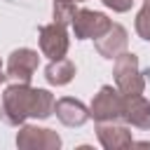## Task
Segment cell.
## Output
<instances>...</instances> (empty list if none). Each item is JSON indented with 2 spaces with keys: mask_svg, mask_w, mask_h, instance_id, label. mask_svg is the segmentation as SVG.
I'll return each instance as SVG.
<instances>
[{
  "mask_svg": "<svg viewBox=\"0 0 150 150\" xmlns=\"http://www.w3.org/2000/svg\"><path fill=\"white\" fill-rule=\"evenodd\" d=\"M54 94L49 89H35L23 82H14L2 91L0 120L9 127H21L28 117L47 120L54 112Z\"/></svg>",
  "mask_w": 150,
  "mask_h": 150,
  "instance_id": "cell-1",
  "label": "cell"
},
{
  "mask_svg": "<svg viewBox=\"0 0 150 150\" xmlns=\"http://www.w3.org/2000/svg\"><path fill=\"white\" fill-rule=\"evenodd\" d=\"M112 77L122 94H143L145 91V75L138 68V56L127 49L115 56Z\"/></svg>",
  "mask_w": 150,
  "mask_h": 150,
  "instance_id": "cell-2",
  "label": "cell"
},
{
  "mask_svg": "<svg viewBox=\"0 0 150 150\" xmlns=\"http://www.w3.org/2000/svg\"><path fill=\"white\" fill-rule=\"evenodd\" d=\"M122 115H124V94L112 84H103L98 94L91 98L89 117H94V122H122Z\"/></svg>",
  "mask_w": 150,
  "mask_h": 150,
  "instance_id": "cell-3",
  "label": "cell"
},
{
  "mask_svg": "<svg viewBox=\"0 0 150 150\" xmlns=\"http://www.w3.org/2000/svg\"><path fill=\"white\" fill-rule=\"evenodd\" d=\"M38 42H40V52L42 56H47L49 61L54 59H63L68 54V47H70V38H68V30L63 23H45L38 28Z\"/></svg>",
  "mask_w": 150,
  "mask_h": 150,
  "instance_id": "cell-4",
  "label": "cell"
},
{
  "mask_svg": "<svg viewBox=\"0 0 150 150\" xmlns=\"http://www.w3.org/2000/svg\"><path fill=\"white\" fill-rule=\"evenodd\" d=\"M61 143V136L47 127L21 124V129L16 131V148L21 150H59Z\"/></svg>",
  "mask_w": 150,
  "mask_h": 150,
  "instance_id": "cell-5",
  "label": "cell"
},
{
  "mask_svg": "<svg viewBox=\"0 0 150 150\" xmlns=\"http://www.w3.org/2000/svg\"><path fill=\"white\" fill-rule=\"evenodd\" d=\"M110 23L112 21L103 12H96V9H75L73 21H70L77 40H96L110 28Z\"/></svg>",
  "mask_w": 150,
  "mask_h": 150,
  "instance_id": "cell-6",
  "label": "cell"
},
{
  "mask_svg": "<svg viewBox=\"0 0 150 150\" xmlns=\"http://www.w3.org/2000/svg\"><path fill=\"white\" fill-rule=\"evenodd\" d=\"M38 63H40V56L35 49L30 47H19L9 54L7 59V80H14V82H23V84H30L35 70H38Z\"/></svg>",
  "mask_w": 150,
  "mask_h": 150,
  "instance_id": "cell-7",
  "label": "cell"
},
{
  "mask_svg": "<svg viewBox=\"0 0 150 150\" xmlns=\"http://www.w3.org/2000/svg\"><path fill=\"white\" fill-rule=\"evenodd\" d=\"M96 138L105 150H124L134 143V136L124 122H96Z\"/></svg>",
  "mask_w": 150,
  "mask_h": 150,
  "instance_id": "cell-8",
  "label": "cell"
},
{
  "mask_svg": "<svg viewBox=\"0 0 150 150\" xmlns=\"http://www.w3.org/2000/svg\"><path fill=\"white\" fill-rule=\"evenodd\" d=\"M122 122L136 129H150V98L143 94H124Z\"/></svg>",
  "mask_w": 150,
  "mask_h": 150,
  "instance_id": "cell-9",
  "label": "cell"
},
{
  "mask_svg": "<svg viewBox=\"0 0 150 150\" xmlns=\"http://www.w3.org/2000/svg\"><path fill=\"white\" fill-rule=\"evenodd\" d=\"M127 42H129V33L122 23H110V28L94 40V47L96 52L103 56V59H115L120 52L127 49Z\"/></svg>",
  "mask_w": 150,
  "mask_h": 150,
  "instance_id": "cell-10",
  "label": "cell"
},
{
  "mask_svg": "<svg viewBox=\"0 0 150 150\" xmlns=\"http://www.w3.org/2000/svg\"><path fill=\"white\" fill-rule=\"evenodd\" d=\"M54 112H56L59 122L66 124V127H82L89 120V108L80 98H73V96L59 98L54 103Z\"/></svg>",
  "mask_w": 150,
  "mask_h": 150,
  "instance_id": "cell-11",
  "label": "cell"
},
{
  "mask_svg": "<svg viewBox=\"0 0 150 150\" xmlns=\"http://www.w3.org/2000/svg\"><path fill=\"white\" fill-rule=\"evenodd\" d=\"M75 77V63L70 59H54L49 61V66L45 68V80L52 84V87H63L68 84L70 80Z\"/></svg>",
  "mask_w": 150,
  "mask_h": 150,
  "instance_id": "cell-12",
  "label": "cell"
},
{
  "mask_svg": "<svg viewBox=\"0 0 150 150\" xmlns=\"http://www.w3.org/2000/svg\"><path fill=\"white\" fill-rule=\"evenodd\" d=\"M77 2H73V0H54V5H52V12H54V21L56 23H63V26H68L70 21H73V14H75V7Z\"/></svg>",
  "mask_w": 150,
  "mask_h": 150,
  "instance_id": "cell-13",
  "label": "cell"
},
{
  "mask_svg": "<svg viewBox=\"0 0 150 150\" xmlns=\"http://www.w3.org/2000/svg\"><path fill=\"white\" fill-rule=\"evenodd\" d=\"M134 28H136V33H138L141 40L150 42V0H143V7H141L138 14H136Z\"/></svg>",
  "mask_w": 150,
  "mask_h": 150,
  "instance_id": "cell-14",
  "label": "cell"
},
{
  "mask_svg": "<svg viewBox=\"0 0 150 150\" xmlns=\"http://www.w3.org/2000/svg\"><path fill=\"white\" fill-rule=\"evenodd\" d=\"M108 9H112V12H117V14H124V12H129L131 9V5H134V0H101Z\"/></svg>",
  "mask_w": 150,
  "mask_h": 150,
  "instance_id": "cell-15",
  "label": "cell"
},
{
  "mask_svg": "<svg viewBox=\"0 0 150 150\" xmlns=\"http://www.w3.org/2000/svg\"><path fill=\"white\" fill-rule=\"evenodd\" d=\"M7 80V73H5V68H2V61H0V84Z\"/></svg>",
  "mask_w": 150,
  "mask_h": 150,
  "instance_id": "cell-16",
  "label": "cell"
},
{
  "mask_svg": "<svg viewBox=\"0 0 150 150\" xmlns=\"http://www.w3.org/2000/svg\"><path fill=\"white\" fill-rule=\"evenodd\" d=\"M73 2H84V0H73Z\"/></svg>",
  "mask_w": 150,
  "mask_h": 150,
  "instance_id": "cell-17",
  "label": "cell"
}]
</instances>
